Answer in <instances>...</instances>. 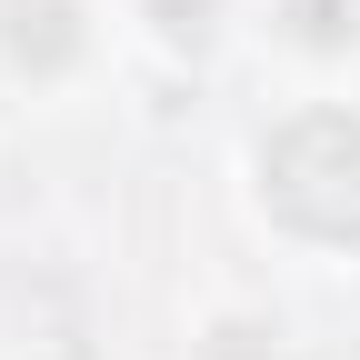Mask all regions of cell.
Instances as JSON below:
<instances>
[{
    "mask_svg": "<svg viewBox=\"0 0 360 360\" xmlns=\"http://www.w3.org/2000/svg\"><path fill=\"white\" fill-rule=\"evenodd\" d=\"M240 200L281 250L350 270L360 260V101L310 90L281 120H260L240 150Z\"/></svg>",
    "mask_w": 360,
    "mask_h": 360,
    "instance_id": "1",
    "label": "cell"
},
{
    "mask_svg": "<svg viewBox=\"0 0 360 360\" xmlns=\"http://www.w3.org/2000/svg\"><path fill=\"white\" fill-rule=\"evenodd\" d=\"M101 60V11L90 0H0V70L20 90H60Z\"/></svg>",
    "mask_w": 360,
    "mask_h": 360,
    "instance_id": "2",
    "label": "cell"
},
{
    "mask_svg": "<svg viewBox=\"0 0 360 360\" xmlns=\"http://www.w3.org/2000/svg\"><path fill=\"white\" fill-rule=\"evenodd\" d=\"M260 30L290 60H350L360 51V0H260Z\"/></svg>",
    "mask_w": 360,
    "mask_h": 360,
    "instance_id": "3",
    "label": "cell"
},
{
    "mask_svg": "<svg viewBox=\"0 0 360 360\" xmlns=\"http://www.w3.org/2000/svg\"><path fill=\"white\" fill-rule=\"evenodd\" d=\"M11 101H20V80H11V70H0V120H11Z\"/></svg>",
    "mask_w": 360,
    "mask_h": 360,
    "instance_id": "4",
    "label": "cell"
}]
</instances>
